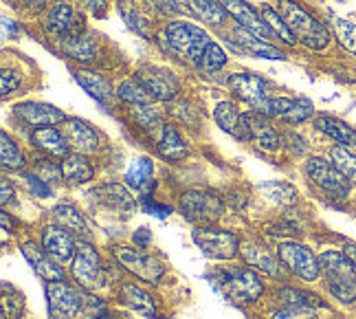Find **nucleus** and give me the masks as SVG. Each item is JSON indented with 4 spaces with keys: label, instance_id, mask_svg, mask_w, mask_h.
Listing matches in <instances>:
<instances>
[{
    "label": "nucleus",
    "instance_id": "6e6552de",
    "mask_svg": "<svg viewBox=\"0 0 356 319\" xmlns=\"http://www.w3.org/2000/svg\"><path fill=\"white\" fill-rule=\"evenodd\" d=\"M191 238H194V242L198 244V249L204 256L216 258V260H231L240 251L238 235L225 229H218V227H209V225L198 227L191 233Z\"/></svg>",
    "mask_w": 356,
    "mask_h": 319
},
{
    "label": "nucleus",
    "instance_id": "6ab92c4d",
    "mask_svg": "<svg viewBox=\"0 0 356 319\" xmlns=\"http://www.w3.org/2000/svg\"><path fill=\"white\" fill-rule=\"evenodd\" d=\"M42 249L44 251L56 260V262H68L75 258V251L77 247L71 238V233H68L64 227L60 225H47L42 229Z\"/></svg>",
    "mask_w": 356,
    "mask_h": 319
},
{
    "label": "nucleus",
    "instance_id": "c03bdc74",
    "mask_svg": "<svg viewBox=\"0 0 356 319\" xmlns=\"http://www.w3.org/2000/svg\"><path fill=\"white\" fill-rule=\"evenodd\" d=\"M259 192H262L268 201L277 205H293L297 199V192L286 183H264V185H259Z\"/></svg>",
    "mask_w": 356,
    "mask_h": 319
},
{
    "label": "nucleus",
    "instance_id": "f257e3e1",
    "mask_svg": "<svg viewBox=\"0 0 356 319\" xmlns=\"http://www.w3.org/2000/svg\"><path fill=\"white\" fill-rule=\"evenodd\" d=\"M277 11L284 18V22L289 24V29L297 38V42L306 45L312 51H323L330 45V31L327 26L312 16L310 11H306L297 0H280Z\"/></svg>",
    "mask_w": 356,
    "mask_h": 319
},
{
    "label": "nucleus",
    "instance_id": "b1692460",
    "mask_svg": "<svg viewBox=\"0 0 356 319\" xmlns=\"http://www.w3.org/2000/svg\"><path fill=\"white\" fill-rule=\"evenodd\" d=\"M31 141L38 150L47 152L51 157H58V159H66L71 155V146H68L66 137L62 130L47 126V128H35L31 132Z\"/></svg>",
    "mask_w": 356,
    "mask_h": 319
},
{
    "label": "nucleus",
    "instance_id": "4d7b16f0",
    "mask_svg": "<svg viewBox=\"0 0 356 319\" xmlns=\"http://www.w3.org/2000/svg\"><path fill=\"white\" fill-rule=\"evenodd\" d=\"M343 254L348 256V260L352 262V267L356 269V244H348V247L343 249Z\"/></svg>",
    "mask_w": 356,
    "mask_h": 319
},
{
    "label": "nucleus",
    "instance_id": "c756f323",
    "mask_svg": "<svg viewBox=\"0 0 356 319\" xmlns=\"http://www.w3.org/2000/svg\"><path fill=\"white\" fill-rule=\"evenodd\" d=\"M152 176H154V163H152V159L136 157L130 163L128 172H126V183L130 187H134V189H139V192H147L149 185H154Z\"/></svg>",
    "mask_w": 356,
    "mask_h": 319
},
{
    "label": "nucleus",
    "instance_id": "cd10ccee",
    "mask_svg": "<svg viewBox=\"0 0 356 319\" xmlns=\"http://www.w3.org/2000/svg\"><path fill=\"white\" fill-rule=\"evenodd\" d=\"M75 79H77V84L84 88L92 100H97L102 104H108L113 100V95L117 91H113L111 86V81H108L104 75L99 73H92V71H77L75 73Z\"/></svg>",
    "mask_w": 356,
    "mask_h": 319
},
{
    "label": "nucleus",
    "instance_id": "a878e982",
    "mask_svg": "<svg viewBox=\"0 0 356 319\" xmlns=\"http://www.w3.org/2000/svg\"><path fill=\"white\" fill-rule=\"evenodd\" d=\"M156 150H159V155L168 161H183L189 155V148L183 141L181 132H178L174 126H170V123H163Z\"/></svg>",
    "mask_w": 356,
    "mask_h": 319
},
{
    "label": "nucleus",
    "instance_id": "1a4fd4ad",
    "mask_svg": "<svg viewBox=\"0 0 356 319\" xmlns=\"http://www.w3.org/2000/svg\"><path fill=\"white\" fill-rule=\"evenodd\" d=\"M277 258L291 273H295L297 277H301V280H306V282H314L321 273L319 258L314 256L308 247L299 242H291V240L282 242L277 247Z\"/></svg>",
    "mask_w": 356,
    "mask_h": 319
},
{
    "label": "nucleus",
    "instance_id": "052dcab7",
    "mask_svg": "<svg viewBox=\"0 0 356 319\" xmlns=\"http://www.w3.org/2000/svg\"><path fill=\"white\" fill-rule=\"evenodd\" d=\"M108 319H111V317H108Z\"/></svg>",
    "mask_w": 356,
    "mask_h": 319
},
{
    "label": "nucleus",
    "instance_id": "5701e85b",
    "mask_svg": "<svg viewBox=\"0 0 356 319\" xmlns=\"http://www.w3.org/2000/svg\"><path fill=\"white\" fill-rule=\"evenodd\" d=\"M234 40H236V45L242 53L246 55H253V58H266V60H286V55L284 51H280L275 45H270L266 42V40L262 38H257L249 31H244V29H236L234 33Z\"/></svg>",
    "mask_w": 356,
    "mask_h": 319
},
{
    "label": "nucleus",
    "instance_id": "dca6fc26",
    "mask_svg": "<svg viewBox=\"0 0 356 319\" xmlns=\"http://www.w3.org/2000/svg\"><path fill=\"white\" fill-rule=\"evenodd\" d=\"M13 117H18L22 123L31 128H47V126H56L66 119V115L60 108L42 104V102H22L13 106Z\"/></svg>",
    "mask_w": 356,
    "mask_h": 319
},
{
    "label": "nucleus",
    "instance_id": "f8f14e48",
    "mask_svg": "<svg viewBox=\"0 0 356 319\" xmlns=\"http://www.w3.org/2000/svg\"><path fill=\"white\" fill-rule=\"evenodd\" d=\"M306 172L312 178V183L321 187L325 194H330L334 199H348L352 183L334 168V163L325 161L321 157H312L306 163Z\"/></svg>",
    "mask_w": 356,
    "mask_h": 319
},
{
    "label": "nucleus",
    "instance_id": "2eb2a0df",
    "mask_svg": "<svg viewBox=\"0 0 356 319\" xmlns=\"http://www.w3.org/2000/svg\"><path fill=\"white\" fill-rule=\"evenodd\" d=\"M218 3H220L222 9L238 22L240 29L262 38V40H266V42H270V40L275 38L273 31L268 29V24L264 22L262 13H257V9H253L246 0H218Z\"/></svg>",
    "mask_w": 356,
    "mask_h": 319
},
{
    "label": "nucleus",
    "instance_id": "bb28decb",
    "mask_svg": "<svg viewBox=\"0 0 356 319\" xmlns=\"http://www.w3.org/2000/svg\"><path fill=\"white\" fill-rule=\"evenodd\" d=\"M119 299L123 306H128L134 313L145 315V317H156V302L136 284H121Z\"/></svg>",
    "mask_w": 356,
    "mask_h": 319
},
{
    "label": "nucleus",
    "instance_id": "bf43d9fd",
    "mask_svg": "<svg viewBox=\"0 0 356 319\" xmlns=\"http://www.w3.org/2000/svg\"><path fill=\"white\" fill-rule=\"evenodd\" d=\"M3 231H5V233L11 231V227H9V216H7L5 212H3Z\"/></svg>",
    "mask_w": 356,
    "mask_h": 319
},
{
    "label": "nucleus",
    "instance_id": "ddd939ff",
    "mask_svg": "<svg viewBox=\"0 0 356 319\" xmlns=\"http://www.w3.org/2000/svg\"><path fill=\"white\" fill-rule=\"evenodd\" d=\"M134 77L156 102H172L181 91V81L176 79V75L161 66H141Z\"/></svg>",
    "mask_w": 356,
    "mask_h": 319
},
{
    "label": "nucleus",
    "instance_id": "72a5a7b5",
    "mask_svg": "<svg viewBox=\"0 0 356 319\" xmlns=\"http://www.w3.org/2000/svg\"><path fill=\"white\" fill-rule=\"evenodd\" d=\"M53 218H56V223L60 227H64L66 231H73V233H86V220L81 216V212H77L73 205L68 203H62V205H56L53 207Z\"/></svg>",
    "mask_w": 356,
    "mask_h": 319
},
{
    "label": "nucleus",
    "instance_id": "49530a36",
    "mask_svg": "<svg viewBox=\"0 0 356 319\" xmlns=\"http://www.w3.org/2000/svg\"><path fill=\"white\" fill-rule=\"evenodd\" d=\"M24 178V185L29 187V192L33 194V196H38V199H49L51 196V187L47 185V181H42L40 176H35V174H24L22 176Z\"/></svg>",
    "mask_w": 356,
    "mask_h": 319
},
{
    "label": "nucleus",
    "instance_id": "5fc2aeb1",
    "mask_svg": "<svg viewBox=\"0 0 356 319\" xmlns=\"http://www.w3.org/2000/svg\"><path fill=\"white\" fill-rule=\"evenodd\" d=\"M84 5H86V9H90L95 16H104L106 13V0H84Z\"/></svg>",
    "mask_w": 356,
    "mask_h": 319
},
{
    "label": "nucleus",
    "instance_id": "423d86ee",
    "mask_svg": "<svg viewBox=\"0 0 356 319\" xmlns=\"http://www.w3.org/2000/svg\"><path fill=\"white\" fill-rule=\"evenodd\" d=\"M71 273L75 277V282L84 288V290H99L102 286H106V271L102 267L99 254L88 242H79L77 251L73 258V267Z\"/></svg>",
    "mask_w": 356,
    "mask_h": 319
},
{
    "label": "nucleus",
    "instance_id": "3c124183",
    "mask_svg": "<svg viewBox=\"0 0 356 319\" xmlns=\"http://www.w3.org/2000/svg\"><path fill=\"white\" fill-rule=\"evenodd\" d=\"M161 13H165V16H170V13H174V16H178V13H183L185 9L176 3V0H156V3H152Z\"/></svg>",
    "mask_w": 356,
    "mask_h": 319
},
{
    "label": "nucleus",
    "instance_id": "4468645a",
    "mask_svg": "<svg viewBox=\"0 0 356 319\" xmlns=\"http://www.w3.org/2000/svg\"><path fill=\"white\" fill-rule=\"evenodd\" d=\"M47 302L51 319H75L81 311V293L66 280L47 282Z\"/></svg>",
    "mask_w": 356,
    "mask_h": 319
},
{
    "label": "nucleus",
    "instance_id": "de8ad7c7",
    "mask_svg": "<svg viewBox=\"0 0 356 319\" xmlns=\"http://www.w3.org/2000/svg\"><path fill=\"white\" fill-rule=\"evenodd\" d=\"M18 86H20V75L16 71L3 68V73H0V93H3V97H7L9 93H16Z\"/></svg>",
    "mask_w": 356,
    "mask_h": 319
},
{
    "label": "nucleus",
    "instance_id": "8fccbe9b",
    "mask_svg": "<svg viewBox=\"0 0 356 319\" xmlns=\"http://www.w3.org/2000/svg\"><path fill=\"white\" fill-rule=\"evenodd\" d=\"M145 212L154 214L156 218H168L172 214V207L170 205H159L154 201H149V196H145Z\"/></svg>",
    "mask_w": 356,
    "mask_h": 319
},
{
    "label": "nucleus",
    "instance_id": "13d9d810",
    "mask_svg": "<svg viewBox=\"0 0 356 319\" xmlns=\"http://www.w3.org/2000/svg\"><path fill=\"white\" fill-rule=\"evenodd\" d=\"M26 7H33V9H42L47 5V0H22Z\"/></svg>",
    "mask_w": 356,
    "mask_h": 319
},
{
    "label": "nucleus",
    "instance_id": "412c9836",
    "mask_svg": "<svg viewBox=\"0 0 356 319\" xmlns=\"http://www.w3.org/2000/svg\"><path fill=\"white\" fill-rule=\"evenodd\" d=\"M92 196L97 199L102 205H106L108 210L113 212H121V214H132L136 210V201L132 194L119 185V183H106V185H99L97 189L92 192Z\"/></svg>",
    "mask_w": 356,
    "mask_h": 319
},
{
    "label": "nucleus",
    "instance_id": "4be33fe9",
    "mask_svg": "<svg viewBox=\"0 0 356 319\" xmlns=\"http://www.w3.org/2000/svg\"><path fill=\"white\" fill-rule=\"evenodd\" d=\"M44 26L51 31V33H56L60 38H73V36H79L81 29H79V24H77V18H75V13H73V7L71 5H66V3H60L53 7L49 13H47V20H44Z\"/></svg>",
    "mask_w": 356,
    "mask_h": 319
},
{
    "label": "nucleus",
    "instance_id": "9d476101",
    "mask_svg": "<svg viewBox=\"0 0 356 319\" xmlns=\"http://www.w3.org/2000/svg\"><path fill=\"white\" fill-rule=\"evenodd\" d=\"M113 256L117 258V262L123 269L130 271L136 277H141V280H145L149 284H156L163 277V273H165V267H163L156 258L147 256L134 247L117 244V247H113Z\"/></svg>",
    "mask_w": 356,
    "mask_h": 319
},
{
    "label": "nucleus",
    "instance_id": "f3484780",
    "mask_svg": "<svg viewBox=\"0 0 356 319\" xmlns=\"http://www.w3.org/2000/svg\"><path fill=\"white\" fill-rule=\"evenodd\" d=\"M262 113L266 117H277L291 126L304 123L312 117V104L308 100H291V97H270Z\"/></svg>",
    "mask_w": 356,
    "mask_h": 319
},
{
    "label": "nucleus",
    "instance_id": "39448f33",
    "mask_svg": "<svg viewBox=\"0 0 356 319\" xmlns=\"http://www.w3.org/2000/svg\"><path fill=\"white\" fill-rule=\"evenodd\" d=\"M181 214L196 225H209L216 223L222 216V201L211 192L204 189H189L181 196V205H178Z\"/></svg>",
    "mask_w": 356,
    "mask_h": 319
},
{
    "label": "nucleus",
    "instance_id": "58836bf2",
    "mask_svg": "<svg viewBox=\"0 0 356 319\" xmlns=\"http://www.w3.org/2000/svg\"><path fill=\"white\" fill-rule=\"evenodd\" d=\"M330 159L334 163V168L343 174L352 185H356V155H352L346 146H337L330 150Z\"/></svg>",
    "mask_w": 356,
    "mask_h": 319
},
{
    "label": "nucleus",
    "instance_id": "4c0bfd02",
    "mask_svg": "<svg viewBox=\"0 0 356 319\" xmlns=\"http://www.w3.org/2000/svg\"><path fill=\"white\" fill-rule=\"evenodd\" d=\"M0 141H3V146H0V159H3V168L11 170V172L22 170L24 168V155L20 152L18 143L13 141V139L7 132L0 134Z\"/></svg>",
    "mask_w": 356,
    "mask_h": 319
},
{
    "label": "nucleus",
    "instance_id": "a211bd4d",
    "mask_svg": "<svg viewBox=\"0 0 356 319\" xmlns=\"http://www.w3.org/2000/svg\"><path fill=\"white\" fill-rule=\"evenodd\" d=\"M60 130L64 132L66 141L71 148H75L81 155H86V152H95L99 150V134L95 130L88 121L84 119H77V117H66L62 121Z\"/></svg>",
    "mask_w": 356,
    "mask_h": 319
},
{
    "label": "nucleus",
    "instance_id": "603ef678",
    "mask_svg": "<svg viewBox=\"0 0 356 319\" xmlns=\"http://www.w3.org/2000/svg\"><path fill=\"white\" fill-rule=\"evenodd\" d=\"M123 18L128 20V24L132 26V29L139 33V36H147V31H145V24H141V18L136 16V13H130L128 9H123Z\"/></svg>",
    "mask_w": 356,
    "mask_h": 319
},
{
    "label": "nucleus",
    "instance_id": "e433bc0d",
    "mask_svg": "<svg viewBox=\"0 0 356 319\" xmlns=\"http://www.w3.org/2000/svg\"><path fill=\"white\" fill-rule=\"evenodd\" d=\"M262 18H264V22L268 24V29L273 31V36L275 38H280L284 45H295L297 42V38L293 36V31L289 29V24L284 22V18L280 16V11H275L270 5H264L262 7Z\"/></svg>",
    "mask_w": 356,
    "mask_h": 319
},
{
    "label": "nucleus",
    "instance_id": "473e14b6",
    "mask_svg": "<svg viewBox=\"0 0 356 319\" xmlns=\"http://www.w3.org/2000/svg\"><path fill=\"white\" fill-rule=\"evenodd\" d=\"M185 3L200 20H204L207 24H213V26L225 24V20L229 16L218 0H185Z\"/></svg>",
    "mask_w": 356,
    "mask_h": 319
},
{
    "label": "nucleus",
    "instance_id": "7ed1b4c3",
    "mask_svg": "<svg viewBox=\"0 0 356 319\" xmlns=\"http://www.w3.org/2000/svg\"><path fill=\"white\" fill-rule=\"evenodd\" d=\"M161 40H163V45H165V49H170L178 58L189 60V62H198L202 51L211 42L207 31L187 20L170 22L165 29H163Z\"/></svg>",
    "mask_w": 356,
    "mask_h": 319
},
{
    "label": "nucleus",
    "instance_id": "0eeeda50",
    "mask_svg": "<svg viewBox=\"0 0 356 319\" xmlns=\"http://www.w3.org/2000/svg\"><path fill=\"white\" fill-rule=\"evenodd\" d=\"M240 141H251L259 150L275 152L284 143V139L270 123V117L259 113V110H251V113H242Z\"/></svg>",
    "mask_w": 356,
    "mask_h": 319
},
{
    "label": "nucleus",
    "instance_id": "6e6d98bb",
    "mask_svg": "<svg viewBox=\"0 0 356 319\" xmlns=\"http://www.w3.org/2000/svg\"><path fill=\"white\" fill-rule=\"evenodd\" d=\"M9 201H13V189H11L7 178H3V199H0V203H3V207H5V205H9Z\"/></svg>",
    "mask_w": 356,
    "mask_h": 319
},
{
    "label": "nucleus",
    "instance_id": "09e8293b",
    "mask_svg": "<svg viewBox=\"0 0 356 319\" xmlns=\"http://www.w3.org/2000/svg\"><path fill=\"white\" fill-rule=\"evenodd\" d=\"M270 319H314L312 311L306 309H293V306H286L284 311L275 313Z\"/></svg>",
    "mask_w": 356,
    "mask_h": 319
},
{
    "label": "nucleus",
    "instance_id": "aec40b11",
    "mask_svg": "<svg viewBox=\"0 0 356 319\" xmlns=\"http://www.w3.org/2000/svg\"><path fill=\"white\" fill-rule=\"evenodd\" d=\"M22 256L29 260V265L38 273V277H42L44 282H62L64 280V271L58 267L60 262L53 260L42 247H38L35 242H22Z\"/></svg>",
    "mask_w": 356,
    "mask_h": 319
},
{
    "label": "nucleus",
    "instance_id": "79ce46f5",
    "mask_svg": "<svg viewBox=\"0 0 356 319\" xmlns=\"http://www.w3.org/2000/svg\"><path fill=\"white\" fill-rule=\"evenodd\" d=\"M332 26H334L339 45L343 47L346 51H350L352 55H356V24L346 20V18L332 16Z\"/></svg>",
    "mask_w": 356,
    "mask_h": 319
},
{
    "label": "nucleus",
    "instance_id": "37998d69",
    "mask_svg": "<svg viewBox=\"0 0 356 319\" xmlns=\"http://www.w3.org/2000/svg\"><path fill=\"white\" fill-rule=\"evenodd\" d=\"M24 311V297L18 293L16 288L9 286L7 282L3 284V317L5 319H18Z\"/></svg>",
    "mask_w": 356,
    "mask_h": 319
},
{
    "label": "nucleus",
    "instance_id": "20e7f679",
    "mask_svg": "<svg viewBox=\"0 0 356 319\" xmlns=\"http://www.w3.org/2000/svg\"><path fill=\"white\" fill-rule=\"evenodd\" d=\"M220 284L222 293L234 299L238 304H249L255 302L259 295L264 293V284L257 277L255 271L246 269V267H231V269H222L220 271Z\"/></svg>",
    "mask_w": 356,
    "mask_h": 319
},
{
    "label": "nucleus",
    "instance_id": "a19ab883",
    "mask_svg": "<svg viewBox=\"0 0 356 319\" xmlns=\"http://www.w3.org/2000/svg\"><path fill=\"white\" fill-rule=\"evenodd\" d=\"M196 64H198L200 71L216 73V71H220V68L227 64V53L220 49V45L209 42V45H207V49L202 51L200 60H198Z\"/></svg>",
    "mask_w": 356,
    "mask_h": 319
},
{
    "label": "nucleus",
    "instance_id": "c9c22d12",
    "mask_svg": "<svg viewBox=\"0 0 356 319\" xmlns=\"http://www.w3.org/2000/svg\"><path fill=\"white\" fill-rule=\"evenodd\" d=\"M64 51L71 55L75 60H81V62H88L95 58V53H97V45H95V40H90L88 36H73V38H66L64 40Z\"/></svg>",
    "mask_w": 356,
    "mask_h": 319
},
{
    "label": "nucleus",
    "instance_id": "864d4df0",
    "mask_svg": "<svg viewBox=\"0 0 356 319\" xmlns=\"http://www.w3.org/2000/svg\"><path fill=\"white\" fill-rule=\"evenodd\" d=\"M149 242H152V231H147L145 227H139V229L134 231V244L147 247Z\"/></svg>",
    "mask_w": 356,
    "mask_h": 319
},
{
    "label": "nucleus",
    "instance_id": "f704fd0d",
    "mask_svg": "<svg viewBox=\"0 0 356 319\" xmlns=\"http://www.w3.org/2000/svg\"><path fill=\"white\" fill-rule=\"evenodd\" d=\"M117 97L121 102H126L128 106H145V104L154 102L152 97H149V93L139 84V79H136V77L123 79L121 84L117 86Z\"/></svg>",
    "mask_w": 356,
    "mask_h": 319
},
{
    "label": "nucleus",
    "instance_id": "ea45409f",
    "mask_svg": "<svg viewBox=\"0 0 356 319\" xmlns=\"http://www.w3.org/2000/svg\"><path fill=\"white\" fill-rule=\"evenodd\" d=\"M130 115L132 119L139 123V126L147 132H154L159 128H163L161 123V113L152 106V104H145V106H130Z\"/></svg>",
    "mask_w": 356,
    "mask_h": 319
},
{
    "label": "nucleus",
    "instance_id": "a18cd8bd",
    "mask_svg": "<svg viewBox=\"0 0 356 319\" xmlns=\"http://www.w3.org/2000/svg\"><path fill=\"white\" fill-rule=\"evenodd\" d=\"M33 174L42 178V181H49V183H56V181H60V178H64L62 165H56V163L49 161V159H38Z\"/></svg>",
    "mask_w": 356,
    "mask_h": 319
},
{
    "label": "nucleus",
    "instance_id": "7c9ffc66",
    "mask_svg": "<svg viewBox=\"0 0 356 319\" xmlns=\"http://www.w3.org/2000/svg\"><path fill=\"white\" fill-rule=\"evenodd\" d=\"M240 251H242V256L246 260V265H251V267L264 271L268 275H280L277 260L266 247H262V244H242Z\"/></svg>",
    "mask_w": 356,
    "mask_h": 319
},
{
    "label": "nucleus",
    "instance_id": "2f4dec72",
    "mask_svg": "<svg viewBox=\"0 0 356 319\" xmlns=\"http://www.w3.org/2000/svg\"><path fill=\"white\" fill-rule=\"evenodd\" d=\"M213 119L227 134L240 139V128H242V113L231 102H220L213 110Z\"/></svg>",
    "mask_w": 356,
    "mask_h": 319
},
{
    "label": "nucleus",
    "instance_id": "9b49d317",
    "mask_svg": "<svg viewBox=\"0 0 356 319\" xmlns=\"http://www.w3.org/2000/svg\"><path fill=\"white\" fill-rule=\"evenodd\" d=\"M227 86L236 97H240V100H244L246 104H251L255 110H259V113H262L264 106L270 100L268 81L255 73H246V71L231 73L227 77Z\"/></svg>",
    "mask_w": 356,
    "mask_h": 319
},
{
    "label": "nucleus",
    "instance_id": "393cba45",
    "mask_svg": "<svg viewBox=\"0 0 356 319\" xmlns=\"http://www.w3.org/2000/svg\"><path fill=\"white\" fill-rule=\"evenodd\" d=\"M314 128L319 132H323L325 137L334 139L339 146H356V130L350 126V123L341 121L337 117H330V115H319L314 117Z\"/></svg>",
    "mask_w": 356,
    "mask_h": 319
},
{
    "label": "nucleus",
    "instance_id": "f03ea898",
    "mask_svg": "<svg viewBox=\"0 0 356 319\" xmlns=\"http://www.w3.org/2000/svg\"><path fill=\"white\" fill-rule=\"evenodd\" d=\"M319 265L327 290L341 302H356V269L343 251H325L319 256Z\"/></svg>",
    "mask_w": 356,
    "mask_h": 319
},
{
    "label": "nucleus",
    "instance_id": "c85d7f7f",
    "mask_svg": "<svg viewBox=\"0 0 356 319\" xmlns=\"http://www.w3.org/2000/svg\"><path fill=\"white\" fill-rule=\"evenodd\" d=\"M62 174L68 183L81 185V183L90 181V178L95 176V170H92L90 161L81 155V152H71V155L62 161Z\"/></svg>",
    "mask_w": 356,
    "mask_h": 319
}]
</instances>
